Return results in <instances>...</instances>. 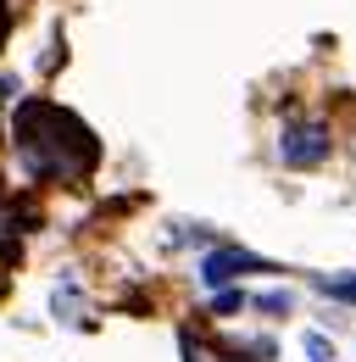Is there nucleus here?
Instances as JSON below:
<instances>
[{"instance_id":"obj_1","label":"nucleus","mask_w":356,"mask_h":362,"mask_svg":"<svg viewBox=\"0 0 356 362\" xmlns=\"http://www.w3.org/2000/svg\"><path fill=\"white\" fill-rule=\"evenodd\" d=\"M11 139H17V162L23 173L40 184H84L100 162V145L84 123L50 100H23L11 117Z\"/></svg>"},{"instance_id":"obj_2","label":"nucleus","mask_w":356,"mask_h":362,"mask_svg":"<svg viewBox=\"0 0 356 362\" xmlns=\"http://www.w3.org/2000/svg\"><path fill=\"white\" fill-rule=\"evenodd\" d=\"M328 151H334L328 123H290V129H284V139H278L284 168H317V162H328Z\"/></svg>"},{"instance_id":"obj_3","label":"nucleus","mask_w":356,"mask_h":362,"mask_svg":"<svg viewBox=\"0 0 356 362\" xmlns=\"http://www.w3.org/2000/svg\"><path fill=\"white\" fill-rule=\"evenodd\" d=\"M245 268H262V262H256L251 251H212V257L201 262V279H206V284H228V279H239Z\"/></svg>"},{"instance_id":"obj_4","label":"nucleus","mask_w":356,"mask_h":362,"mask_svg":"<svg viewBox=\"0 0 356 362\" xmlns=\"http://www.w3.org/2000/svg\"><path fill=\"white\" fill-rule=\"evenodd\" d=\"M184 351H189V362H228V357H218L212 346H189V340H184Z\"/></svg>"},{"instance_id":"obj_5","label":"nucleus","mask_w":356,"mask_h":362,"mask_svg":"<svg viewBox=\"0 0 356 362\" xmlns=\"http://www.w3.org/2000/svg\"><path fill=\"white\" fill-rule=\"evenodd\" d=\"M239 307H245V296H239V290H222V296H218V313H239Z\"/></svg>"},{"instance_id":"obj_6","label":"nucleus","mask_w":356,"mask_h":362,"mask_svg":"<svg viewBox=\"0 0 356 362\" xmlns=\"http://www.w3.org/2000/svg\"><path fill=\"white\" fill-rule=\"evenodd\" d=\"M6 28H11V11H6V0H0V40H6Z\"/></svg>"},{"instance_id":"obj_7","label":"nucleus","mask_w":356,"mask_h":362,"mask_svg":"<svg viewBox=\"0 0 356 362\" xmlns=\"http://www.w3.org/2000/svg\"><path fill=\"white\" fill-rule=\"evenodd\" d=\"M0 90H6V84H0Z\"/></svg>"}]
</instances>
